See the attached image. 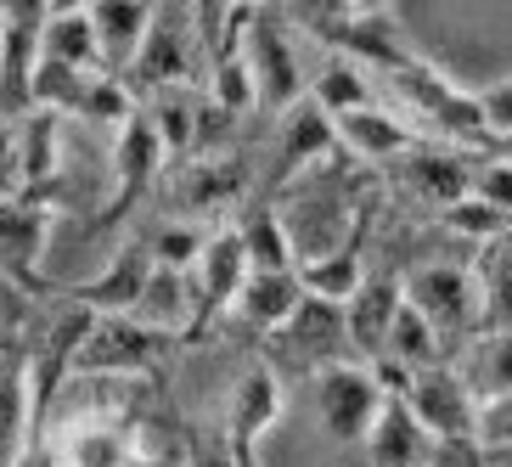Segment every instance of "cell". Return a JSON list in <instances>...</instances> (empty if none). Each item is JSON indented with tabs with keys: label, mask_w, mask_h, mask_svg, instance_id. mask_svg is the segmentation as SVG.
I'll return each mask as SVG.
<instances>
[{
	"label": "cell",
	"mask_w": 512,
	"mask_h": 467,
	"mask_svg": "<svg viewBox=\"0 0 512 467\" xmlns=\"http://www.w3.org/2000/svg\"><path fill=\"white\" fill-rule=\"evenodd\" d=\"M282 17L287 12L254 6V23H248V40H242V57H248V74H254V96L265 113H293L310 96V74H304L293 29Z\"/></svg>",
	"instance_id": "1"
},
{
	"label": "cell",
	"mask_w": 512,
	"mask_h": 467,
	"mask_svg": "<svg viewBox=\"0 0 512 467\" xmlns=\"http://www.w3.org/2000/svg\"><path fill=\"white\" fill-rule=\"evenodd\" d=\"M169 344H175V338H164V332L141 327L136 316H96L91 338H85V349H79L74 377H113V383H141V377H147L152 366L169 355Z\"/></svg>",
	"instance_id": "2"
},
{
	"label": "cell",
	"mask_w": 512,
	"mask_h": 467,
	"mask_svg": "<svg viewBox=\"0 0 512 467\" xmlns=\"http://www.w3.org/2000/svg\"><path fill=\"white\" fill-rule=\"evenodd\" d=\"M383 383L366 361H338L316 372V417L338 445H366L377 411H383Z\"/></svg>",
	"instance_id": "3"
},
{
	"label": "cell",
	"mask_w": 512,
	"mask_h": 467,
	"mask_svg": "<svg viewBox=\"0 0 512 467\" xmlns=\"http://www.w3.org/2000/svg\"><path fill=\"white\" fill-rule=\"evenodd\" d=\"M197 62H203V46H197V23H192V6H158L152 17V34L141 46L136 68L124 85H141V91H181L197 79Z\"/></svg>",
	"instance_id": "4"
},
{
	"label": "cell",
	"mask_w": 512,
	"mask_h": 467,
	"mask_svg": "<svg viewBox=\"0 0 512 467\" xmlns=\"http://www.w3.org/2000/svg\"><path fill=\"white\" fill-rule=\"evenodd\" d=\"M406 304L417 310L428 327L451 344V338H479V293H473V271L462 265H417L411 276H400Z\"/></svg>",
	"instance_id": "5"
},
{
	"label": "cell",
	"mask_w": 512,
	"mask_h": 467,
	"mask_svg": "<svg viewBox=\"0 0 512 467\" xmlns=\"http://www.w3.org/2000/svg\"><path fill=\"white\" fill-rule=\"evenodd\" d=\"M282 417V377L276 366H248L237 377V389L226 400V456L231 467H254L259 462V439L271 434V422Z\"/></svg>",
	"instance_id": "6"
},
{
	"label": "cell",
	"mask_w": 512,
	"mask_h": 467,
	"mask_svg": "<svg viewBox=\"0 0 512 467\" xmlns=\"http://www.w3.org/2000/svg\"><path fill=\"white\" fill-rule=\"evenodd\" d=\"M406 406L434 439H479V400L467 389V377L456 366H434L417 372L406 389Z\"/></svg>",
	"instance_id": "7"
},
{
	"label": "cell",
	"mask_w": 512,
	"mask_h": 467,
	"mask_svg": "<svg viewBox=\"0 0 512 467\" xmlns=\"http://www.w3.org/2000/svg\"><path fill=\"white\" fill-rule=\"evenodd\" d=\"M394 91H400V107H406V113H422V124H439L445 136H484L479 96H462L456 85H445L434 68H422V62L394 68Z\"/></svg>",
	"instance_id": "8"
},
{
	"label": "cell",
	"mask_w": 512,
	"mask_h": 467,
	"mask_svg": "<svg viewBox=\"0 0 512 467\" xmlns=\"http://www.w3.org/2000/svg\"><path fill=\"white\" fill-rule=\"evenodd\" d=\"M248 276H254V265H248V248H242L237 231H209V248H203V259H197V271H192L197 327H209L214 316H231V304L242 299Z\"/></svg>",
	"instance_id": "9"
},
{
	"label": "cell",
	"mask_w": 512,
	"mask_h": 467,
	"mask_svg": "<svg viewBox=\"0 0 512 467\" xmlns=\"http://www.w3.org/2000/svg\"><path fill=\"white\" fill-rule=\"evenodd\" d=\"M152 271H158V265H152V248H147V242H124L119 254L102 265V276L79 282L68 299L85 304L91 316H136V304H141V293H147Z\"/></svg>",
	"instance_id": "10"
},
{
	"label": "cell",
	"mask_w": 512,
	"mask_h": 467,
	"mask_svg": "<svg viewBox=\"0 0 512 467\" xmlns=\"http://www.w3.org/2000/svg\"><path fill=\"white\" fill-rule=\"evenodd\" d=\"M6 12V51H0V102L29 107V85L40 74V40H46L51 6L23 0V6H0Z\"/></svg>",
	"instance_id": "11"
},
{
	"label": "cell",
	"mask_w": 512,
	"mask_h": 467,
	"mask_svg": "<svg viewBox=\"0 0 512 467\" xmlns=\"http://www.w3.org/2000/svg\"><path fill=\"white\" fill-rule=\"evenodd\" d=\"M152 17H158V6H147V0H91L102 74L130 79V68H136L141 46H147V34H152Z\"/></svg>",
	"instance_id": "12"
},
{
	"label": "cell",
	"mask_w": 512,
	"mask_h": 467,
	"mask_svg": "<svg viewBox=\"0 0 512 467\" xmlns=\"http://www.w3.org/2000/svg\"><path fill=\"white\" fill-rule=\"evenodd\" d=\"M400 310H406V287L394 282V276H366V287L344 304L349 349H355L366 366L383 361V349H389V332H394V321H400Z\"/></svg>",
	"instance_id": "13"
},
{
	"label": "cell",
	"mask_w": 512,
	"mask_h": 467,
	"mask_svg": "<svg viewBox=\"0 0 512 467\" xmlns=\"http://www.w3.org/2000/svg\"><path fill=\"white\" fill-rule=\"evenodd\" d=\"M51 242V209L34 197L0 203V276L6 282H34Z\"/></svg>",
	"instance_id": "14"
},
{
	"label": "cell",
	"mask_w": 512,
	"mask_h": 467,
	"mask_svg": "<svg viewBox=\"0 0 512 467\" xmlns=\"http://www.w3.org/2000/svg\"><path fill=\"white\" fill-rule=\"evenodd\" d=\"M34 406H29V355L23 344H0V467H17L34 451Z\"/></svg>",
	"instance_id": "15"
},
{
	"label": "cell",
	"mask_w": 512,
	"mask_h": 467,
	"mask_svg": "<svg viewBox=\"0 0 512 467\" xmlns=\"http://www.w3.org/2000/svg\"><path fill=\"white\" fill-rule=\"evenodd\" d=\"M361 451H366V467H428L439 451V439L422 428L406 400H383Z\"/></svg>",
	"instance_id": "16"
},
{
	"label": "cell",
	"mask_w": 512,
	"mask_h": 467,
	"mask_svg": "<svg viewBox=\"0 0 512 467\" xmlns=\"http://www.w3.org/2000/svg\"><path fill=\"white\" fill-rule=\"evenodd\" d=\"M338 130V147L349 158H361V164H383V158H406V152L422 147V130L406 124L400 113H389L383 102L361 107V113H349V119L332 124Z\"/></svg>",
	"instance_id": "17"
},
{
	"label": "cell",
	"mask_w": 512,
	"mask_h": 467,
	"mask_svg": "<svg viewBox=\"0 0 512 467\" xmlns=\"http://www.w3.org/2000/svg\"><path fill=\"white\" fill-rule=\"evenodd\" d=\"M344 344H349L344 310H338V304H321V299H304L299 316L276 332V349L293 355V366H310V372L338 366V349H344Z\"/></svg>",
	"instance_id": "18"
},
{
	"label": "cell",
	"mask_w": 512,
	"mask_h": 467,
	"mask_svg": "<svg viewBox=\"0 0 512 467\" xmlns=\"http://www.w3.org/2000/svg\"><path fill=\"white\" fill-rule=\"evenodd\" d=\"M164 158H169V152H164V141H158V130H152V119H147V113H136V119L113 136V186H119L113 197H119V209H130V203L158 181Z\"/></svg>",
	"instance_id": "19"
},
{
	"label": "cell",
	"mask_w": 512,
	"mask_h": 467,
	"mask_svg": "<svg viewBox=\"0 0 512 467\" xmlns=\"http://www.w3.org/2000/svg\"><path fill=\"white\" fill-rule=\"evenodd\" d=\"M299 304H304L299 271H254L248 287H242V299L231 304V316L248 321V327L265 332V338H276L287 321L299 316Z\"/></svg>",
	"instance_id": "20"
},
{
	"label": "cell",
	"mask_w": 512,
	"mask_h": 467,
	"mask_svg": "<svg viewBox=\"0 0 512 467\" xmlns=\"http://www.w3.org/2000/svg\"><path fill=\"white\" fill-rule=\"evenodd\" d=\"M40 62H57V68H74V74H102L91 6H51L46 40H40Z\"/></svg>",
	"instance_id": "21"
},
{
	"label": "cell",
	"mask_w": 512,
	"mask_h": 467,
	"mask_svg": "<svg viewBox=\"0 0 512 467\" xmlns=\"http://www.w3.org/2000/svg\"><path fill=\"white\" fill-rule=\"evenodd\" d=\"M338 158V130L321 113L310 96H304L293 113H282V169L287 175H304V169H321Z\"/></svg>",
	"instance_id": "22"
},
{
	"label": "cell",
	"mask_w": 512,
	"mask_h": 467,
	"mask_svg": "<svg viewBox=\"0 0 512 467\" xmlns=\"http://www.w3.org/2000/svg\"><path fill=\"white\" fill-rule=\"evenodd\" d=\"M310 102H316L332 124L349 119V113H361V107H372L377 91H372V79H366V62L349 57V51L327 57L316 74H310Z\"/></svg>",
	"instance_id": "23"
},
{
	"label": "cell",
	"mask_w": 512,
	"mask_h": 467,
	"mask_svg": "<svg viewBox=\"0 0 512 467\" xmlns=\"http://www.w3.org/2000/svg\"><path fill=\"white\" fill-rule=\"evenodd\" d=\"M136 321L152 332H164V338H181V332L197 327V293H192V276L186 271H152L147 293L136 304Z\"/></svg>",
	"instance_id": "24"
},
{
	"label": "cell",
	"mask_w": 512,
	"mask_h": 467,
	"mask_svg": "<svg viewBox=\"0 0 512 467\" xmlns=\"http://www.w3.org/2000/svg\"><path fill=\"white\" fill-rule=\"evenodd\" d=\"M473 293H479V332H512V237L479 248Z\"/></svg>",
	"instance_id": "25"
},
{
	"label": "cell",
	"mask_w": 512,
	"mask_h": 467,
	"mask_svg": "<svg viewBox=\"0 0 512 467\" xmlns=\"http://www.w3.org/2000/svg\"><path fill=\"white\" fill-rule=\"evenodd\" d=\"M299 287H304V299H321V304H338V310H344V304L366 287L361 248L349 242V248H332V254H321V259H304Z\"/></svg>",
	"instance_id": "26"
},
{
	"label": "cell",
	"mask_w": 512,
	"mask_h": 467,
	"mask_svg": "<svg viewBox=\"0 0 512 467\" xmlns=\"http://www.w3.org/2000/svg\"><path fill=\"white\" fill-rule=\"evenodd\" d=\"M406 164V186L422 197V203H439V209H456L467 192H473V169H462L451 152H434V147H417L400 158Z\"/></svg>",
	"instance_id": "27"
},
{
	"label": "cell",
	"mask_w": 512,
	"mask_h": 467,
	"mask_svg": "<svg viewBox=\"0 0 512 467\" xmlns=\"http://www.w3.org/2000/svg\"><path fill=\"white\" fill-rule=\"evenodd\" d=\"M462 377H467V389H473L479 406L507 400V394H512V332H479L473 349H467Z\"/></svg>",
	"instance_id": "28"
},
{
	"label": "cell",
	"mask_w": 512,
	"mask_h": 467,
	"mask_svg": "<svg viewBox=\"0 0 512 467\" xmlns=\"http://www.w3.org/2000/svg\"><path fill=\"white\" fill-rule=\"evenodd\" d=\"M242 248H248V265L254 271H299V248H293V231H287L282 209H254L248 220L237 226Z\"/></svg>",
	"instance_id": "29"
},
{
	"label": "cell",
	"mask_w": 512,
	"mask_h": 467,
	"mask_svg": "<svg viewBox=\"0 0 512 467\" xmlns=\"http://www.w3.org/2000/svg\"><path fill=\"white\" fill-rule=\"evenodd\" d=\"M141 113L152 119V130H158L169 158H186L197 147V136H203V107H192L181 91H158L152 107H141Z\"/></svg>",
	"instance_id": "30"
},
{
	"label": "cell",
	"mask_w": 512,
	"mask_h": 467,
	"mask_svg": "<svg viewBox=\"0 0 512 467\" xmlns=\"http://www.w3.org/2000/svg\"><path fill=\"white\" fill-rule=\"evenodd\" d=\"M242 192V169L226 164V158H197L181 175V197L192 209H214V203H231Z\"/></svg>",
	"instance_id": "31"
},
{
	"label": "cell",
	"mask_w": 512,
	"mask_h": 467,
	"mask_svg": "<svg viewBox=\"0 0 512 467\" xmlns=\"http://www.w3.org/2000/svg\"><path fill=\"white\" fill-rule=\"evenodd\" d=\"M209 107L214 113H226V119H237V113H254L259 96H254V74H248V57H226L209 68Z\"/></svg>",
	"instance_id": "32"
},
{
	"label": "cell",
	"mask_w": 512,
	"mask_h": 467,
	"mask_svg": "<svg viewBox=\"0 0 512 467\" xmlns=\"http://www.w3.org/2000/svg\"><path fill=\"white\" fill-rule=\"evenodd\" d=\"M152 248V265H164V271H197V259H203V248H209V231L203 226H164L158 237L147 242Z\"/></svg>",
	"instance_id": "33"
},
{
	"label": "cell",
	"mask_w": 512,
	"mask_h": 467,
	"mask_svg": "<svg viewBox=\"0 0 512 467\" xmlns=\"http://www.w3.org/2000/svg\"><path fill=\"white\" fill-rule=\"evenodd\" d=\"M445 226L462 231V237H473L479 248H490V242L512 237V220H507V214H496L490 203H479L473 192H467L462 203H456V209H445Z\"/></svg>",
	"instance_id": "34"
},
{
	"label": "cell",
	"mask_w": 512,
	"mask_h": 467,
	"mask_svg": "<svg viewBox=\"0 0 512 467\" xmlns=\"http://www.w3.org/2000/svg\"><path fill=\"white\" fill-rule=\"evenodd\" d=\"M473 197L512 220V164H507V158H490V164L473 169Z\"/></svg>",
	"instance_id": "35"
},
{
	"label": "cell",
	"mask_w": 512,
	"mask_h": 467,
	"mask_svg": "<svg viewBox=\"0 0 512 467\" xmlns=\"http://www.w3.org/2000/svg\"><path fill=\"white\" fill-rule=\"evenodd\" d=\"M23 192V136L17 124H0V203H17Z\"/></svg>",
	"instance_id": "36"
},
{
	"label": "cell",
	"mask_w": 512,
	"mask_h": 467,
	"mask_svg": "<svg viewBox=\"0 0 512 467\" xmlns=\"http://www.w3.org/2000/svg\"><path fill=\"white\" fill-rule=\"evenodd\" d=\"M479 113H484V130L501 141H512V74L496 79V85H484L479 91Z\"/></svg>",
	"instance_id": "37"
},
{
	"label": "cell",
	"mask_w": 512,
	"mask_h": 467,
	"mask_svg": "<svg viewBox=\"0 0 512 467\" xmlns=\"http://www.w3.org/2000/svg\"><path fill=\"white\" fill-rule=\"evenodd\" d=\"M479 445L490 451H512V394L496 406H479Z\"/></svg>",
	"instance_id": "38"
},
{
	"label": "cell",
	"mask_w": 512,
	"mask_h": 467,
	"mask_svg": "<svg viewBox=\"0 0 512 467\" xmlns=\"http://www.w3.org/2000/svg\"><path fill=\"white\" fill-rule=\"evenodd\" d=\"M17 467H57V456H51V451H46V439H40V445H34V451L23 456Z\"/></svg>",
	"instance_id": "39"
},
{
	"label": "cell",
	"mask_w": 512,
	"mask_h": 467,
	"mask_svg": "<svg viewBox=\"0 0 512 467\" xmlns=\"http://www.w3.org/2000/svg\"><path fill=\"white\" fill-rule=\"evenodd\" d=\"M192 467H231V456H192Z\"/></svg>",
	"instance_id": "40"
},
{
	"label": "cell",
	"mask_w": 512,
	"mask_h": 467,
	"mask_svg": "<svg viewBox=\"0 0 512 467\" xmlns=\"http://www.w3.org/2000/svg\"><path fill=\"white\" fill-rule=\"evenodd\" d=\"M0 51H6V12H0Z\"/></svg>",
	"instance_id": "41"
},
{
	"label": "cell",
	"mask_w": 512,
	"mask_h": 467,
	"mask_svg": "<svg viewBox=\"0 0 512 467\" xmlns=\"http://www.w3.org/2000/svg\"><path fill=\"white\" fill-rule=\"evenodd\" d=\"M0 344H6V338H0Z\"/></svg>",
	"instance_id": "42"
},
{
	"label": "cell",
	"mask_w": 512,
	"mask_h": 467,
	"mask_svg": "<svg viewBox=\"0 0 512 467\" xmlns=\"http://www.w3.org/2000/svg\"><path fill=\"white\" fill-rule=\"evenodd\" d=\"M254 467H259V462H254Z\"/></svg>",
	"instance_id": "43"
}]
</instances>
